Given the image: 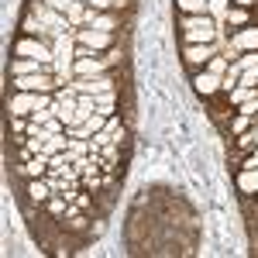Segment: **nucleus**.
Segmentation results:
<instances>
[{
    "instance_id": "obj_17",
    "label": "nucleus",
    "mask_w": 258,
    "mask_h": 258,
    "mask_svg": "<svg viewBox=\"0 0 258 258\" xmlns=\"http://www.w3.org/2000/svg\"><path fill=\"white\" fill-rule=\"evenodd\" d=\"M238 114H248V117H255V114H258V97L244 100V103H241V110H238Z\"/></svg>"
},
{
    "instance_id": "obj_3",
    "label": "nucleus",
    "mask_w": 258,
    "mask_h": 258,
    "mask_svg": "<svg viewBox=\"0 0 258 258\" xmlns=\"http://www.w3.org/2000/svg\"><path fill=\"white\" fill-rule=\"evenodd\" d=\"M73 38L80 41V45H86L90 52H97V48H114V35H110V31H97V28H80Z\"/></svg>"
},
{
    "instance_id": "obj_1",
    "label": "nucleus",
    "mask_w": 258,
    "mask_h": 258,
    "mask_svg": "<svg viewBox=\"0 0 258 258\" xmlns=\"http://www.w3.org/2000/svg\"><path fill=\"white\" fill-rule=\"evenodd\" d=\"M114 62H120V48H110L107 52V59H100V55H86V59H76L73 62V80H86V76H100V73H107Z\"/></svg>"
},
{
    "instance_id": "obj_21",
    "label": "nucleus",
    "mask_w": 258,
    "mask_h": 258,
    "mask_svg": "<svg viewBox=\"0 0 258 258\" xmlns=\"http://www.w3.org/2000/svg\"><path fill=\"white\" fill-rule=\"evenodd\" d=\"M90 207V197H76V210H86Z\"/></svg>"
},
{
    "instance_id": "obj_16",
    "label": "nucleus",
    "mask_w": 258,
    "mask_h": 258,
    "mask_svg": "<svg viewBox=\"0 0 258 258\" xmlns=\"http://www.w3.org/2000/svg\"><path fill=\"white\" fill-rule=\"evenodd\" d=\"M248 124H251V117H248V114H238V117H234V124H231V135H241V131H248Z\"/></svg>"
},
{
    "instance_id": "obj_19",
    "label": "nucleus",
    "mask_w": 258,
    "mask_h": 258,
    "mask_svg": "<svg viewBox=\"0 0 258 258\" xmlns=\"http://www.w3.org/2000/svg\"><path fill=\"white\" fill-rule=\"evenodd\" d=\"M227 21H231V24H244V21H248V14H244L241 7H234V11H227Z\"/></svg>"
},
{
    "instance_id": "obj_12",
    "label": "nucleus",
    "mask_w": 258,
    "mask_h": 258,
    "mask_svg": "<svg viewBox=\"0 0 258 258\" xmlns=\"http://www.w3.org/2000/svg\"><path fill=\"white\" fill-rule=\"evenodd\" d=\"M238 186H241V193H244V197H248V193H255V189H258V169H248V176H241Z\"/></svg>"
},
{
    "instance_id": "obj_7",
    "label": "nucleus",
    "mask_w": 258,
    "mask_h": 258,
    "mask_svg": "<svg viewBox=\"0 0 258 258\" xmlns=\"http://www.w3.org/2000/svg\"><path fill=\"white\" fill-rule=\"evenodd\" d=\"M214 55H217V48L207 41L203 48H186V55H182V59H186V66H200V62H210Z\"/></svg>"
},
{
    "instance_id": "obj_15",
    "label": "nucleus",
    "mask_w": 258,
    "mask_h": 258,
    "mask_svg": "<svg viewBox=\"0 0 258 258\" xmlns=\"http://www.w3.org/2000/svg\"><path fill=\"white\" fill-rule=\"evenodd\" d=\"M210 24H214L210 18H182V28H186V31H193V28H210Z\"/></svg>"
},
{
    "instance_id": "obj_22",
    "label": "nucleus",
    "mask_w": 258,
    "mask_h": 258,
    "mask_svg": "<svg viewBox=\"0 0 258 258\" xmlns=\"http://www.w3.org/2000/svg\"><path fill=\"white\" fill-rule=\"evenodd\" d=\"M238 4H244V7H248V4H255V0H238Z\"/></svg>"
},
{
    "instance_id": "obj_6",
    "label": "nucleus",
    "mask_w": 258,
    "mask_h": 258,
    "mask_svg": "<svg viewBox=\"0 0 258 258\" xmlns=\"http://www.w3.org/2000/svg\"><path fill=\"white\" fill-rule=\"evenodd\" d=\"M24 193H28L31 203H45V200L52 197V186H48L45 179H28V182H24Z\"/></svg>"
},
{
    "instance_id": "obj_8",
    "label": "nucleus",
    "mask_w": 258,
    "mask_h": 258,
    "mask_svg": "<svg viewBox=\"0 0 258 258\" xmlns=\"http://www.w3.org/2000/svg\"><path fill=\"white\" fill-rule=\"evenodd\" d=\"M231 45H234V48H255V52H258V31H251V28H241L238 35L231 38Z\"/></svg>"
},
{
    "instance_id": "obj_11",
    "label": "nucleus",
    "mask_w": 258,
    "mask_h": 258,
    "mask_svg": "<svg viewBox=\"0 0 258 258\" xmlns=\"http://www.w3.org/2000/svg\"><path fill=\"white\" fill-rule=\"evenodd\" d=\"M214 35H217V31H214V24H210V28H193V31H186L182 38L186 41H214Z\"/></svg>"
},
{
    "instance_id": "obj_14",
    "label": "nucleus",
    "mask_w": 258,
    "mask_h": 258,
    "mask_svg": "<svg viewBox=\"0 0 258 258\" xmlns=\"http://www.w3.org/2000/svg\"><path fill=\"white\" fill-rule=\"evenodd\" d=\"M238 86H251V90H255V86H258V66H251V69H244V73H241Z\"/></svg>"
},
{
    "instance_id": "obj_10",
    "label": "nucleus",
    "mask_w": 258,
    "mask_h": 258,
    "mask_svg": "<svg viewBox=\"0 0 258 258\" xmlns=\"http://www.w3.org/2000/svg\"><path fill=\"white\" fill-rule=\"evenodd\" d=\"M114 103H117V90L100 93V97H97V110L103 114V117H110V114H114Z\"/></svg>"
},
{
    "instance_id": "obj_13",
    "label": "nucleus",
    "mask_w": 258,
    "mask_h": 258,
    "mask_svg": "<svg viewBox=\"0 0 258 258\" xmlns=\"http://www.w3.org/2000/svg\"><path fill=\"white\" fill-rule=\"evenodd\" d=\"M66 18L73 21V24H80V21H86V14H83V0H73V4H69Z\"/></svg>"
},
{
    "instance_id": "obj_5",
    "label": "nucleus",
    "mask_w": 258,
    "mask_h": 258,
    "mask_svg": "<svg viewBox=\"0 0 258 258\" xmlns=\"http://www.w3.org/2000/svg\"><path fill=\"white\" fill-rule=\"evenodd\" d=\"M193 83H197V93H203V97L224 93V80L217 73H193Z\"/></svg>"
},
{
    "instance_id": "obj_9",
    "label": "nucleus",
    "mask_w": 258,
    "mask_h": 258,
    "mask_svg": "<svg viewBox=\"0 0 258 258\" xmlns=\"http://www.w3.org/2000/svg\"><path fill=\"white\" fill-rule=\"evenodd\" d=\"M90 28H97V31H114V28H120V21H117V14H93V21H90Z\"/></svg>"
},
{
    "instance_id": "obj_18",
    "label": "nucleus",
    "mask_w": 258,
    "mask_h": 258,
    "mask_svg": "<svg viewBox=\"0 0 258 258\" xmlns=\"http://www.w3.org/2000/svg\"><path fill=\"white\" fill-rule=\"evenodd\" d=\"M179 7H182V11H200V14H203L207 0H179Z\"/></svg>"
},
{
    "instance_id": "obj_2",
    "label": "nucleus",
    "mask_w": 258,
    "mask_h": 258,
    "mask_svg": "<svg viewBox=\"0 0 258 258\" xmlns=\"http://www.w3.org/2000/svg\"><path fill=\"white\" fill-rule=\"evenodd\" d=\"M69 90H73V93H90V97L110 93V90H117V73H100V76L73 80V83H69Z\"/></svg>"
},
{
    "instance_id": "obj_4",
    "label": "nucleus",
    "mask_w": 258,
    "mask_h": 258,
    "mask_svg": "<svg viewBox=\"0 0 258 258\" xmlns=\"http://www.w3.org/2000/svg\"><path fill=\"white\" fill-rule=\"evenodd\" d=\"M14 52L18 55H28V59H38V62H52V52H48V45H41L35 38H21L14 45Z\"/></svg>"
},
{
    "instance_id": "obj_20",
    "label": "nucleus",
    "mask_w": 258,
    "mask_h": 258,
    "mask_svg": "<svg viewBox=\"0 0 258 258\" xmlns=\"http://www.w3.org/2000/svg\"><path fill=\"white\" fill-rule=\"evenodd\" d=\"M224 69H231V66H227V59H220V55H214V59H210V73H224Z\"/></svg>"
}]
</instances>
